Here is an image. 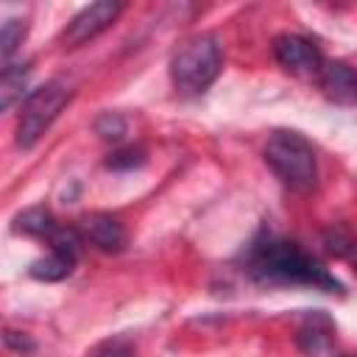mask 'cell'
Returning a JSON list of instances; mask_svg holds the SVG:
<instances>
[{
  "mask_svg": "<svg viewBox=\"0 0 357 357\" xmlns=\"http://www.w3.org/2000/svg\"><path fill=\"white\" fill-rule=\"evenodd\" d=\"M245 273L262 284H304L318 287L324 293H340L343 284L298 243L276 237V234H259L243 254Z\"/></svg>",
  "mask_w": 357,
  "mask_h": 357,
  "instance_id": "cell-1",
  "label": "cell"
},
{
  "mask_svg": "<svg viewBox=\"0 0 357 357\" xmlns=\"http://www.w3.org/2000/svg\"><path fill=\"white\" fill-rule=\"evenodd\" d=\"M223 53L212 33H195L178 42L170 56V81L181 95H201L220 75Z\"/></svg>",
  "mask_w": 357,
  "mask_h": 357,
  "instance_id": "cell-2",
  "label": "cell"
},
{
  "mask_svg": "<svg viewBox=\"0 0 357 357\" xmlns=\"http://www.w3.org/2000/svg\"><path fill=\"white\" fill-rule=\"evenodd\" d=\"M268 167L282 178L284 187L293 192H310L318 178L315 151L312 145L296 131H273L262 151Z\"/></svg>",
  "mask_w": 357,
  "mask_h": 357,
  "instance_id": "cell-3",
  "label": "cell"
},
{
  "mask_svg": "<svg viewBox=\"0 0 357 357\" xmlns=\"http://www.w3.org/2000/svg\"><path fill=\"white\" fill-rule=\"evenodd\" d=\"M70 98H73V89L61 78H53V81H45L42 86H36L22 100V112H20V123H17V145H22V148L36 145L42 139V134L50 128V123L59 117V112L67 106Z\"/></svg>",
  "mask_w": 357,
  "mask_h": 357,
  "instance_id": "cell-4",
  "label": "cell"
},
{
  "mask_svg": "<svg viewBox=\"0 0 357 357\" xmlns=\"http://www.w3.org/2000/svg\"><path fill=\"white\" fill-rule=\"evenodd\" d=\"M123 6L120 3H112V0H100V3H92L86 8H81L64 28L61 33V45L64 47H78L89 39H95L98 33H103L117 17H120Z\"/></svg>",
  "mask_w": 357,
  "mask_h": 357,
  "instance_id": "cell-5",
  "label": "cell"
},
{
  "mask_svg": "<svg viewBox=\"0 0 357 357\" xmlns=\"http://www.w3.org/2000/svg\"><path fill=\"white\" fill-rule=\"evenodd\" d=\"M273 56L284 70H290L296 75L321 73V67H324V56H321L318 45H312L307 36H298V33H279L273 39Z\"/></svg>",
  "mask_w": 357,
  "mask_h": 357,
  "instance_id": "cell-6",
  "label": "cell"
},
{
  "mask_svg": "<svg viewBox=\"0 0 357 357\" xmlns=\"http://www.w3.org/2000/svg\"><path fill=\"white\" fill-rule=\"evenodd\" d=\"M81 231H84V237L95 248L109 251V254L123 251L126 243H128L126 226L114 215H109V212H89V215H84L81 218Z\"/></svg>",
  "mask_w": 357,
  "mask_h": 357,
  "instance_id": "cell-7",
  "label": "cell"
},
{
  "mask_svg": "<svg viewBox=\"0 0 357 357\" xmlns=\"http://www.w3.org/2000/svg\"><path fill=\"white\" fill-rule=\"evenodd\" d=\"M321 89L326 92V98L346 103L351 98H357V73L343 64V61H324L321 67Z\"/></svg>",
  "mask_w": 357,
  "mask_h": 357,
  "instance_id": "cell-8",
  "label": "cell"
},
{
  "mask_svg": "<svg viewBox=\"0 0 357 357\" xmlns=\"http://www.w3.org/2000/svg\"><path fill=\"white\" fill-rule=\"evenodd\" d=\"M329 335H332V321L321 312H312V315H307V321L298 329V343L307 354H318L329 343Z\"/></svg>",
  "mask_w": 357,
  "mask_h": 357,
  "instance_id": "cell-9",
  "label": "cell"
},
{
  "mask_svg": "<svg viewBox=\"0 0 357 357\" xmlns=\"http://www.w3.org/2000/svg\"><path fill=\"white\" fill-rule=\"evenodd\" d=\"M73 265H75V259H70V257H64L59 251H50L47 257L33 259L31 268H28V273L33 279H39V282H59V279H64V276L73 273Z\"/></svg>",
  "mask_w": 357,
  "mask_h": 357,
  "instance_id": "cell-10",
  "label": "cell"
},
{
  "mask_svg": "<svg viewBox=\"0 0 357 357\" xmlns=\"http://www.w3.org/2000/svg\"><path fill=\"white\" fill-rule=\"evenodd\" d=\"M14 231H22V234H31V237H50L56 231V220L47 209L42 206H31L25 212H20L14 218Z\"/></svg>",
  "mask_w": 357,
  "mask_h": 357,
  "instance_id": "cell-11",
  "label": "cell"
},
{
  "mask_svg": "<svg viewBox=\"0 0 357 357\" xmlns=\"http://www.w3.org/2000/svg\"><path fill=\"white\" fill-rule=\"evenodd\" d=\"M28 73H31V64L28 61L25 64H6L3 67V81H0V106H3V112L11 109V103L17 98H22Z\"/></svg>",
  "mask_w": 357,
  "mask_h": 357,
  "instance_id": "cell-12",
  "label": "cell"
},
{
  "mask_svg": "<svg viewBox=\"0 0 357 357\" xmlns=\"http://www.w3.org/2000/svg\"><path fill=\"white\" fill-rule=\"evenodd\" d=\"M25 31H28L25 20L11 17V20H6V22H3V33H0V53H3V61H6V64H8L11 53H14V50L22 45Z\"/></svg>",
  "mask_w": 357,
  "mask_h": 357,
  "instance_id": "cell-13",
  "label": "cell"
},
{
  "mask_svg": "<svg viewBox=\"0 0 357 357\" xmlns=\"http://www.w3.org/2000/svg\"><path fill=\"white\" fill-rule=\"evenodd\" d=\"M47 240H50V251H59V254H64L70 259H78V254H81V234L75 229L56 226V231Z\"/></svg>",
  "mask_w": 357,
  "mask_h": 357,
  "instance_id": "cell-14",
  "label": "cell"
},
{
  "mask_svg": "<svg viewBox=\"0 0 357 357\" xmlns=\"http://www.w3.org/2000/svg\"><path fill=\"white\" fill-rule=\"evenodd\" d=\"M142 165H145L142 148H120V151L109 153V159H106V167H112V170H134Z\"/></svg>",
  "mask_w": 357,
  "mask_h": 357,
  "instance_id": "cell-15",
  "label": "cell"
},
{
  "mask_svg": "<svg viewBox=\"0 0 357 357\" xmlns=\"http://www.w3.org/2000/svg\"><path fill=\"white\" fill-rule=\"evenodd\" d=\"M95 131L100 134V139L117 142V139H123V134H126V120H123L120 114H114V112H106V114L98 117Z\"/></svg>",
  "mask_w": 357,
  "mask_h": 357,
  "instance_id": "cell-16",
  "label": "cell"
},
{
  "mask_svg": "<svg viewBox=\"0 0 357 357\" xmlns=\"http://www.w3.org/2000/svg\"><path fill=\"white\" fill-rule=\"evenodd\" d=\"M92 357H134V346L123 337H114V340H106L95 349Z\"/></svg>",
  "mask_w": 357,
  "mask_h": 357,
  "instance_id": "cell-17",
  "label": "cell"
},
{
  "mask_svg": "<svg viewBox=\"0 0 357 357\" xmlns=\"http://www.w3.org/2000/svg\"><path fill=\"white\" fill-rule=\"evenodd\" d=\"M6 343L14 346V349H20V351H31L33 349V340L31 337H25V335L20 337V332H11V329L6 332Z\"/></svg>",
  "mask_w": 357,
  "mask_h": 357,
  "instance_id": "cell-18",
  "label": "cell"
}]
</instances>
